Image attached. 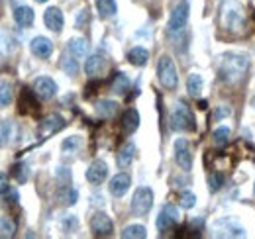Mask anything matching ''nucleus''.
<instances>
[{"label": "nucleus", "mask_w": 255, "mask_h": 239, "mask_svg": "<svg viewBox=\"0 0 255 239\" xmlns=\"http://www.w3.org/2000/svg\"><path fill=\"white\" fill-rule=\"evenodd\" d=\"M33 10L30 6H18L16 10H14V20H16V24L18 26H22V28H30L33 24Z\"/></svg>", "instance_id": "18"}, {"label": "nucleus", "mask_w": 255, "mask_h": 239, "mask_svg": "<svg viewBox=\"0 0 255 239\" xmlns=\"http://www.w3.org/2000/svg\"><path fill=\"white\" fill-rule=\"evenodd\" d=\"M33 92L37 94V98L49 100V98H53V96L57 94V85H55V81L49 79V77H39V79H35V83H33Z\"/></svg>", "instance_id": "12"}, {"label": "nucleus", "mask_w": 255, "mask_h": 239, "mask_svg": "<svg viewBox=\"0 0 255 239\" xmlns=\"http://www.w3.org/2000/svg\"><path fill=\"white\" fill-rule=\"evenodd\" d=\"M252 106H254V108H255V96H254V98H252Z\"/></svg>", "instance_id": "42"}, {"label": "nucleus", "mask_w": 255, "mask_h": 239, "mask_svg": "<svg viewBox=\"0 0 255 239\" xmlns=\"http://www.w3.org/2000/svg\"><path fill=\"white\" fill-rule=\"evenodd\" d=\"M133 155H135V145H133V143H126L122 149L118 151V165H120L122 169L129 167L131 161H133Z\"/></svg>", "instance_id": "24"}, {"label": "nucleus", "mask_w": 255, "mask_h": 239, "mask_svg": "<svg viewBox=\"0 0 255 239\" xmlns=\"http://www.w3.org/2000/svg\"><path fill=\"white\" fill-rule=\"evenodd\" d=\"M214 230H216V236H222V238H244L246 236V230L242 226H238L234 220L226 218V220H218L214 224Z\"/></svg>", "instance_id": "11"}, {"label": "nucleus", "mask_w": 255, "mask_h": 239, "mask_svg": "<svg viewBox=\"0 0 255 239\" xmlns=\"http://www.w3.org/2000/svg\"><path fill=\"white\" fill-rule=\"evenodd\" d=\"M61 69L67 75H77L79 73V59L75 55H71L69 51H65L63 59H61Z\"/></svg>", "instance_id": "28"}, {"label": "nucleus", "mask_w": 255, "mask_h": 239, "mask_svg": "<svg viewBox=\"0 0 255 239\" xmlns=\"http://www.w3.org/2000/svg\"><path fill=\"white\" fill-rule=\"evenodd\" d=\"M10 135H12V123L0 121V147H4L10 141Z\"/></svg>", "instance_id": "33"}, {"label": "nucleus", "mask_w": 255, "mask_h": 239, "mask_svg": "<svg viewBox=\"0 0 255 239\" xmlns=\"http://www.w3.org/2000/svg\"><path fill=\"white\" fill-rule=\"evenodd\" d=\"M194 204H196V196H194L192 192H183V194H181V206L185 210L194 208Z\"/></svg>", "instance_id": "36"}, {"label": "nucleus", "mask_w": 255, "mask_h": 239, "mask_svg": "<svg viewBox=\"0 0 255 239\" xmlns=\"http://www.w3.org/2000/svg\"><path fill=\"white\" fill-rule=\"evenodd\" d=\"M179 224V210L173 204H165L161 208L159 216H157V230L159 232H169Z\"/></svg>", "instance_id": "7"}, {"label": "nucleus", "mask_w": 255, "mask_h": 239, "mask_svg": "<svg viewBox=\"0 0 255 239\" xmlns=\"http://www.w3.org/2000/svg\"><path fill=\"white\" fill-rule=\"evenodd\" d=\"M43 22H45V26H47L51 31H61L63 30V24H65L63 12H61L57 6L47 8L45 14H43Z\"/></svg>", "instance_id": "14"}, {"label": "nucleus", "mask_w": 255, "mask_h": 239, "mask_svg": "<svg viewBox=\"0 0 255 239\" xmlns=\"http://www.w3.org/2000/svg\"><path fill=\"white\" fill-rule=\"evenodd\" d=\"M96 10L102 18H112L118 12L116 0H96Z\"/></svg>", "instance_id": "23"}, {"label": "nucleus", "mask_w": 255, "mask_h": 239, "mask_svg": "<svg viewBox=\"0 0 255 239\" xmlns=\"http://www.w3.org/2000/svg\"><path fill=\"white\" fill-rule=\"evenodd\" d=\"M35 2H47V0H35Z\"/></svg>", "instance_id": "43"}, {"label": "nucleus", "mask_w": 255, "mask_h": 239, "mask_svg": "<svg viewBox=\"0 0 255 239\" xmlns=\"http://www.w3.org/2000/svg\"><path fill=\"white\" fill-rule=\"evenodd\" d=\"M16 236V222L8 216L0 218V239H10Z\"/></svg>", "instance_id": "25"}, {"label": "nucleus", "mask_w": 255, "mask_h": 239, "mask_svg": "<svg viewBox=\"0 0 255 239\" xmlns=\"http://www.w3.org/2000/svg\"><path fill=\"white\" fill-rule=\"evenodd\" d=\"M157 79L167 90H175L179 85V75H177V67L169 55H161L157 61Z\"/></svg>", "instance_id": "4"}, {"label": "nucleus", "mask_w": 255, "mask_h": 239, "mask_svg": "<svg viewBox=\"0 0 255 239\" xmlns=\"http://www.w3.org/2000/svg\"><path fill=\"white\" fill-rule=\"evenodd\" d=\"M129 184H131L129 175H126V173H118L116 177H112L110 184H108V188H110V192H112L116 198H120V196H124V194L128 192Z\"/></svg>", "instance_id": "17"}, {"label": "nucleus", "mask_w": 255, "mask_h": 239, "mask_svg": "<svg viewBox=\"0 0 255 239\" xmlns=\"http://www.w3.org/2000/svg\"><path fill=\"white\" fill-rule=\"evenodd\" d=\"M91 230L98 238H108V236H112L114 226H112V220L104 212H96L95 216L91 218Z\"/></svg>", "instance_id": "8"}, {"label": "nucleus", "mask_w": 255, "mask_h": 239, "mask_svg": "<svg viewBox=\"0 0 255 239\" xmlns=\"http://www.w3.org/2000/svg\"><path fill=\"white\" fill-rule=\"evenodd\" d=\"M116 112H118V104H116L114 100H100V102L96 104V114H98L100 118L110 120L116 116Z\"/></svg>", "instance_id": "20"}, {"label": "nucleus", "mask_w": 255, "mask_h": 239, "mask_svg": "<svg viewBox=\"0 0 255 239\" xmlns=\"http://www.w3.org/2000/svg\"><path fill=\"white\" fill-rule=\"evenodd\" d=\"M63 127H65L63 116H59V114H49V116H45V118L39 121V135H41V139H45L47 135H53V133L61 131Z\"/></svg>", "instance_id": "9"}, {"label": "nucleus", "mask_w": 255, "mask_h": 239, "mask_svg": "<svg viewBox=\"0 0 255 239\" xmlns=\"http://www.w3.org/2000/svg\"><path fill=\"white\" fill-rule=\"evenodd\" d=\"M30 49H32V53L35 55V57H39V59H47V57L53 53V43H51L47 37L37 35V37H33L32 39Z\"/></svg>", "instance_id": "13"}, {"label": "nucleus", "mask_w": 255, "mask_h": 239, "mask_svg": "<svg viewBox=\"0 0 255 239\" xmlns=\"http://www.w3.org/2000/svg\"><path fill=\"white\" fill-rule=\"evenodd\" d=\"M212 137H214V143L216 145H226L230 141V127H216L214 133H212Z\"/></svg>", "instance_id": "32"}, {"label": "nucleus", "mask_w": 255, "mask_h": 239, "mask_svg": "<svg viewBox=\"0 0 255 239\" xmlns=\"http://www.w3.org/2000/svg\"><path fill=\"white\" fill-rule=\"evenodd\" d=\"M81 143H83V141H81V137H79V135H71V137H67V139H65L61 147H63L65 153H73V151H77L79 147H81Z\"/></svg>", "instance_id": "34"}, {"label": "nucleus", "mask_w": 255, "mask_h": 239, "mask_svg": "<svg viewBox=\"0 0 255 239\" xmlns=\"http://www.w3.org/2000/svg\"><path fill=\"white\" fill-rule=\"evenodd\" d=\"M126 90H129V79L124 73H116L114 83H112V92L116 94H126Z\"/></svg>", "instance_id": "30"}, {"label": "nucleus", "mask_w": 255, "mask_h": 239, "mask_svg": "<svg viewBox=\"0 0 255 239\" xmlns=\"http://www.w3.org/2000/svg\"><path fill=\"white\" fill-rule=\"evenodd\" d=\"M220 26L230 33H240L246 26V8L238 0H224L220 6Z\"/></svg>", "instance_id": "2"}, {"label": "nucleus", "mask_w": 255, "mask_h": 239, "mask_svg": "<svg viewBox=\"0 0 255 239\" xmlns=\"http://www.w3.org/2000/svg\"><path fill=\"white\" fill-rule=\"evenodd\" d=\"M10 192V184H8V177L0 173V194H6Z\"/></svg>", "instance_id": "40"}, {"label": "nucleus", "mask_w": 255, "mask_h": 239, "mask_svg": "<svg viewBox=\"0 0 255 239\" xmlns=\"http://www.w3.org/2000/svg\"><path fill=\"white\" fill-rule=\"evenodd\" d=\"M106 175H108V167H106L104 161H93L87 169V180L91 184H100L106 179Z\"/></svg>", "instance_id": "16"}, {"label": "nucleus", "mask_w": 255, "mask_h": 239, "mask_svg": "<svg viewBox=\"0 0 255 239\" xmlns=\"http://www.w3.org/2000/svg\"><path fill=\"white\" fill-rule=\"evenodd\" d=\"M187 90H189V94H191L192 98H198L200 96V92H202V77L198 73L189 75V79H187Z\"/></svg>", "instance_id": "26"}, {"label": "nucleus", "mask_w": 255, "mask_h": 239, "mask_svg": "<svg viewBox=\"0 0 255 239\" xmlns=\"http://www.w3.org/2000/svg\"><path fill=\"white\" fill-rule=\"evenodd\" d=\"M67 51H69L71 55H75L77 59H81V57L87 55V51H89V43H87L85 37H73V39H69Z\"/></svg>", "instance_id": "19"}, {"label": "nucleus", "mask_w": 255, "mask_h": 239, "mask_svg": "<svg viewBox=\"0 0 255 239\" xmlns=\"http://www.w3.org/2000/svg\"><path fill=\"white\" fill-rule=\"evenodd\" d=\"M151 206H153V190L147 186L135 188L133 198H131V212L135 216H145L151 210Z\"/></svg>", "instance_id": "5"}, {"label": "nucleus", "mask_w": 255, "mask_h": 239, "mask_svg": "<svg viewBox=\"0 0 255 239\" xmlns=\"http://www.w3.org/2000/svg\"><path fill=\"white\" fill-rule=\"evenodd\" d=\"M232 116V108L230 106H218L216 110H214V114H212V120L214 121H220L224 118H230Z\"/></svg>", "instance_id": "37"}, {"label": "nucleus", "mask_w": 255, "mask_h": 239, "mask_svg": "<svg viewBox=\"0 0 255 239\" xmlns=\"http://www.w3.org/2000/svg\"><path fill=\"white\" fill-rule=\"evenodd\" d=\"M147 59H149V51L145 47H133L128 53V61L131 65H135V67H143L147 63Z\"/></svg>", "instance_id": "22"}, {"label": "nucleus", "mask_w": 255, "mask_h": 239, "mask_svg": "<svg viewBox=\"0 0 255 239\" xmlns=\"http://www.w3.org/2000/svg\"><path fill=\"white\" fill-rule=\"evenodd\" d=\"M122 127H124V131H128V133H131V131H135L139 127V114H137V110L129 108V110L124 112V116H122Z\"/></svg>", "instance_id": "21"}, {"label": "nucleus", "mask_w": 255, "mask_h": 239, "mask_svg": "<svg viewBox=\"0 0 255 239\" xmlns=\"http://www.w3.org/2000/svg\"><path fill=\"white\" fill-rule=\"evenodd\" d=\"M175 161L183 171H191L192 167V153L191 145L187 139H177L175 141Z\"/></svg>", "instance_id": "10"}, {"label": "nucleus", "mask_w": 255, "mask_h": 239, "mask_svg": "<svg viewBox=\"0 0 255 239\" xmlns=\"http://www.w3.org/2000/svg\"><path fill=\"white\" fill-rule=\"evenodd\" d=\"M224 184V177L220 173H210L208 175V188L212 190V192H218L220 188H222Z\"/></svg>", "instance_id": "35"}, {"label": "nucleus", "mask_w": 255, "mask_h": 239, "mask_svg": "<svg viewBox=\"0 0 255 239\" xmlns=\"http://www.w3.org/2000/svg\"><path fill=\"white\" fill-rule=\"evenodd\" d=\"M250 69V57L244 53H226L218 61V77L228 85L240 83Z\"/></svg>", "instance_id": "1"}, {"label": "nucleus", "mask_w": 255, "mask_h": 239, "mask_svg": "<svg viewBox=\"0 0 255 239\" xmlns=\"http://www.w3.org/2000/svg\"><path fill=\"white\" fill-rule=\"evenodd\" d=\"M104 69H106V57L102 55V53H93L87 63H85V71H87V75L91 77V79H95V77H100L102 73H104Z\"/></svg>", "instance_id": "15"}, {"label": "nucleus", "mask_w": 255, "mask_h": 239, "mask_svg": "<svg viewBox=\"0 0 255 239\" xmlns=\"http://www.w3.org/2000/svg\"><path fill=\"white\" fill-rule=\"evenodd\" d=\"M14 175H16L18 182H26V179H28V167L26 165H16L14 167Z\"/></svg>", "instance_id": "38"}, {"label": "nucleus", "mask_w": 255, "mask_h": 239, "mask_svg": "<svg viewBox=\"0 0 255 239\" xmlns=\"http://www.w3.org/2000/svg\"><path fill=\"white\" fill-rule=\"evenodd\" d=\"M171 127L175 131H194L196 129V121L192 116L191 108L185 102H177L173 112H171Z\"/></svg>", "instance_id": "3"}, {"label": "nucleus", "mask_w": 255, "mask_h": 239, "mask_svg": "<svg viewBox=\"0 0 255 239\" xmlns=\"http://www.w3.org/2000/svg\"><path fill=\"white\" fill-rule=\"evenodd\" d=\"M189 12H191L189 2H187V0H181V2L173 8V12H171V18H169V31L183 30V28L187 26V22H189Z\"/></svg>", "instance_id": "6"}, {"label": "nucleus", "mask_w": 255, "mask_h": 239, "mask_svg": "<svg viewBox=\"0 0 255 239\" xmlns=\"http://www.w3.org/2000/svg\"><path fill=\"white\" fill-rule=\"evenodd\" d=\"M122 238L124 239H145L147 238V230L139 224H133V226H128L122 232Z\"/></svg>", "instance_id": "27"}, {"label": "nucleus", "mask_w": 255, "mask_h": 239, "mask_svg": "<svg viewBox=\"0 0 255 239\" xmlns=\"http://www.w3.org/2000/svg\"><path fill=\"white\" fill-rule=\"evenodd\" d=\"M63 228L67 230V232L75 230V228H77V218H75V216H71V214H69V216H65V218H63Z\"/></svg>", "instance_id": "39"}, {"label": "nucleus", "mask_w": 255, "mask_h": 239, "mask_svg": "<svg viewBox=\"0 0 255 239\" xmlns=\"http://www.w3.org/2000/svg\"><path fill=\"white\" fill-rule=\"evenodd\" d=\"M12 102V85L2 81L0 83V106H8Z\"/></svg>", "instance_id": "31"}, {"label": "nucleus", "mask_w": 255, "mask_h": 239, "mask_svg": "<svg viewBox=\"0 0 255 239\" xmlns=\"http://www.w3.org/2000/svg\"><path fill=\"white\" fill-rule=\"evenodd\" d=\"M57 198L61 200V204H65V206H73V204L79 200V192H77L75 188H71V186H63V188L59 190Z\"/></svg>", "instance_id": "29"}, {"label": "nucleus", "mask_w": 255, "mask_h": 239, "mask_svg": "<svg viewBox=\"0 0 255 239\" xmlns=\"http://www.w3.org/2000/svg\"><path fill=\"white\" fill-rule=\"evenodd\" d=\"M16 200H18V192H10L8 194V202L10 204H16Z\"/></svg>", "instance_id": "41"}]
</instances>
